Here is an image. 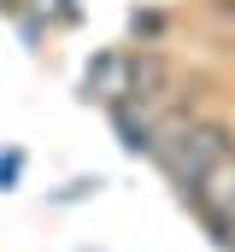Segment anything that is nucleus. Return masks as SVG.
I'll list each match as a JSON object with an SVG mask.
<instances>
[{
	"label": "nucleus",
	"instance_id": "1",
	"mask_svg": "<svg viewBox=\"0 0 235 252\" xmlns=\"http://www.w3.org/2000/svg\"><path fill=\"white\" fill-rule=\"evenodd\" d=\"M182 199L194 205V217L206 223V235L224 252H235V141L182 188Z\"/></svg>",
	"mask_w": 235,
	"mask_h": 252
},
{
	"label": "nucleus",
	"instance_id": "2",
	"mask_svg": "<svg viewBox=\"0 0 235 252\" xmlns=\"http://www.w3.org/2000/svg\"><path fill=\"white\" fill-rule=\"evenodd\" d=\"M129 106H141L147 118H159V112H171L176 100V70L165 53H135V70H129V94H123Z\"/></svg>",
	"mask_w": 235,
	"mask_h": 252
},
{
	"label": "nucleus",
	"instance_id": "3",
	"mask_svg": "<svg viewBox=\"0 0 235 252\" xmlns=\"http://www.w3.org/2000/svg\"><path fill=\"white\" fill-rule=\"evenodd\" d=\"M129 70H135V53H129V47H100L94 64L82 70V100L112 112L118 100L129 94Z\"/></svg>",
	"mask_w": 235,
	"mask_h": 252
},
{
	"label": "nucleus",
	"instance_id": "4",
	"mask_svg": "<svg viewBox=\"0 0 235 252\" xmlns=\"http://www.w3.org/2000/svg\"><path fill=\"white\" fill-rule=\"evenodd\" d=\"M18 176H24V153H6V158H0V193L18 188Z\"/></svg>",
	"mask_w": 235,
	"mask_h": 252
}]
</instances>
